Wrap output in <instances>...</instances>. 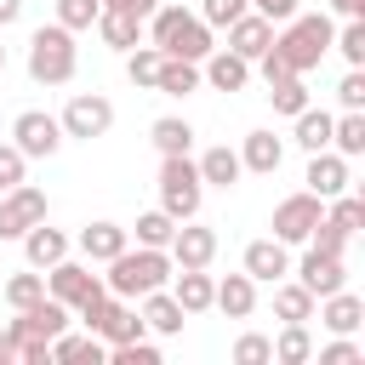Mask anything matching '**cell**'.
Instances as JSON below:
<instances>
[{
    "label": "cell",
    "mask_w": 365,
    "mask_h": 365,
    "mask_svg": "<svg viewBox=\"0 0 365 365\" xmlns=\"http://www.w3.org/2000/svg\"><path fill=\"white\" fill-rule=\"evenodd\" d=\"M171 251H160V245H125L120 257H108V274H103V285L114 291V297H125V302H137L143 291H160L165 279H171Z\"/></svg>",
    "instance_id": "1"
},
{
    "label": "cell",
    "mask_w": 365,
    "mask_h": 365,
    "mask_svg": "<svg viewBox=\"0 0 365 365\" xmlns=\"http://www.w3.org/2000/svg\"><path fill=\"white\" fill-rule=\"evenodd\" d=\"M80 68V46H74V29L63 23H40L29 34V80L34 86H68Z\"/></svg>",
    "instance_id": "2"
},
{
    "label": "cell",
    "mask_w": 365,
    "mask_h": 365,
    "mask_svg": "<svg viewBox=\"0 0 365 365\" xmlns=\"http://www.w3.org/2000/svg\"><path fill=\"white\" fill-rule=\"evenodd\" d=\"M331 34H336V29H331V17H319V11H314V17H302V11H297V17H285V29L274 34V51L285 57V68H291V74H308V68L331 51Z\"/></svg>",
    "instance_id": "3"
},
{
    "label": "cell",
    "mask_w": 365,
    "mask_h": 365,
    "mask_svg": "<svg viewBox=\"0 0 365 365\" xmlns=\"http://www.w3.org/2000/svg\"><path fill=\"white\" fill-rule=\"evenodd\" d=\"M200 200H205L200 165L188 154H160V211L188 222V217H200Z\"/></svg>",
    "instance_id": "4"
},
{
    "label": "cell",
    "mask_w": 365,
    "mask_h": 365,
    "mask_svg": "<svg viewBox=\"0 0 365 365\" xmlns=\"http://www.w3.org/2000/svg\"><path fill=\"white\" fill-rule=\"evenodd\" d=\"M46 297H57V302H68L74 314H86L97 297H108V285H103L86 262H68V257H63V262L46 268Z\"/></svg>",
    "instance_id": "5"
},
{
    "label": "cell",
    "mask_w": 365,
    "mask_h": 365,
    "mask_svg": "<svg viewBox=\"0 0 365 365\" xmlns=\"http://www.w3.org/2000/svg\"><path fill=\"white\" fill-rule=\"evenodd\" d=\"M57 125H63V137H80V143L108 137V125H114V103H108L103 91H74L68 108L57 114Z\"/></svg>",
    "instance_id": "6"
},
{
    "label": "cell",
    "mask_w": 365,
    "mask_h": 365,
    "mask_svg": "<svg viewBox=\"0 0 365 365\" xmlns=\"http://www.w3.org/2000/svg\"><path fill=\"white\" fill-rule=\"evenodd\" d=\"M11 143L23 148V160H51V154L63 148V125H57V114H46V108H23V114L11 120Z\"/></svg>",
    "instance_id": "7"
},
{
    "label": "cell",
    "mask_w": 365,
    "mask_h": 365,
    "mask_svg": "<svg viewBox=\"0 0 365 365\" xmlns=\"http://www.w3.org/2000/svg\"><path fill=\"white\" fill-rule=\"evenodd\" d=\"M325 217V200L319 194H285L279 205H274V240H285V245H308V234H314V222Z\"/></svg>",
    "instance_id": "8"
},
{
    "label": "cell",
    "mask_w": 365,
    "mask_h": 365,
    "mask_svg": "<svg viewBox=\"0 0 365 365\" xmlns=\"http://www.w3.org/2000/svg\"><path fill=\"white\" fill-rule=\"evenodd\" d=\"M40 217H46V194H40V188H29V182L6 188V194H0V245H6V240H23Z\"/></svg>",
    "instance_id": "9"
},
{
    "label": "cell",
    "mask_w": 365,
    "mask_h": 365,
    "mask_svg": "<svg viewBox=\"0 0 365 365\" xmlns=\"http://www.w3.org/2000/svg\"><path fill=\"white\" fill-rule=\"evenodd\" d=\"M57 331H68V302H57V297H40V302L17 308V319H11L17 342H51Z\"/></svg>",
    "instance_id": "10"
},
{
    "label": "cell",
    "mask_w": 365,
    "mask_h": 365,
    "mask_svg": "<svg viewBox=\"0 0 365 365\" xmlns=\"http://www.w3.org/2000/svg\"><path fill=\"white\" fill-rule=\"evenodd\" d=\"M171 262L177 268H211V257H217V228H205V222H177V234H171Z\"/></svg>",
    "instance_id": "11"
},
{
    "label": "cell",
    "mask_w": 365,
    "mask_h": 365,
    "mask_svg": "<svg viewBox=\"0 0 365 365\" xmlns=\"http://www.w3.org/2000/svg\"><path fill=\"white\" fill-rule=\"evenodd\" d=\"M297 279L314 291V297H331V291H342L348 285V262L342 257H331V251H302V262H297Z\"/></svg>",
    "instance_id": "12"
},
{
    "label": "cell",
    "mask_w": 365,
    "mask_h": 365,
    "mask_svg": "<svg viewBox=\"0 0 365 365\" xmlns=\"http://www.w3.org/2000/svg\"><path fill=\"white\" fill-rule=\"evenodd\" d=\"M308 194H319V200H336L342 188H348V160L336 154V148H314L308 154Z\"/></svg>",
    "instance_id": "13"
},
{
    "label": "cell",
    "mask_w": 365,
    "mask_h": 365,
    "mask_svg": "<svg viewBox=\"0 0 365 365\" xmlns=\"http://www.w3.org/2000/svg\"><path fill=\"white\" fill-rule=\"evenodd\" d=\"M245 274L262 279V285L285 279V274H291V245L274 240V234H268V240H251V245H245Z\"/></svg>",
    "instance_id": "14"
},
{
    "label": "cell",
    "mask_w": 365,
    "mask_h": 365,
    "mask_svg": "<svg viewBox=\"0 0 365 365\" xmlns=\"http://www.w3.org/2000/svg\"><path fill=\"white\" fill-rule=\"evenodd\" d=\"M314 308H319L325 331H336V336H354V331L365 325V297H354L348 285H342V291H331V297H319Z\"/></svg>",
    "instance_id": "15"
},
{
    "label": "cell",
    "mask_w": 365,
    "mask_h": 365,
    "mask_svg": "<svg viewBox=\"0 0 365 365\" xmlns=\"http://www.w3.org/2000/svg\"><path fill=\"white\" fill-rule=\"evenodd\" d=\"M268 46H274V23H268V17L245 11V17H234V23H228V51H240L245 63H257Z\"/></svg>",
    "instance_id": "16"
},
{
    "label": "cell",
    "mask_w": 365,
    "mask_h": 365,
    "mask_svg": "<svg viewBox=\"0 0 365 365\" xmlns=\"http://www.w3.org/2000/svg\"><path fill=\"white\" fill-rule=\"evenodd\" d=\"M200 80H211L217 91H245V80H251V63H245L240 51H228V46H211V57L200 63Z\"/></svg>",
    "instance_id": "17"
},
{
    "label": "cell",
    "mask_w": 365,
    "mask_h": 365,
    "mask_svg": "<svg viewBox=\"0 0 365 365\" xmlns=\"http://www.w3.org/2000/svg\"><path fill=\"white\" fill-rule=\"evenodd\" d=\"M171 297H177V308L182 314H205L211 308V291H217V279L205 274V268H171Z\"/></svg>",
    "instance_id": "18"
},
{
    "label": "cell",
    "mask_w": 365,
    "mask_h": 365,
    "mask_svg": "<svg viewBox=\"0 0 365 365\" xmlns=\"http://www.w3.org/2000/svg\"><path fill=\"white\" fill-rule=\"evenodd\" d=\"M211 308H222L228 319H251V308H257V279L240 268V274H222L217 279V291H211Z\"/></svg>",
    "instance_id": "19"
},
{
    "label": "cell",
    "mask_w": 365,
    "mask_h": 365,
    "mask_svg": "<svg viewBox=\"0 0 365 365\" xmlns=\"http://www.w3.org/2000/svg\"><path fill=\"white\" fill-rule=\"evenodd\" d=\"M160 51H165V57H188V63H205V57H211V23H200V17L188 11Z\"/></svg>",
    "instance_id": "20"
},
{
    "label": "cell",
    "mask_w": 365,
    "mask_h": 365,
    "mask_svg": "<svg viewBox=\"0 0 365 365\" xmlns=\"http://www.w3.org/2000/svg\"><path fill=\"white\" fill-rule=\"evenodd\" d=\"M74 245L86 251V262H108V257H120L131 245V228H120V222H86Z\"/></svg>",
    "instance_id": "21"
},
{
    "label": "cell",
    "mask_w": 365,
    "mask_h": 365,
    "mask_svg": "<svg viewBox=\"0 0 365 365\" xmlns=\"http://www.w3.org/2000/svg\"><path fill=\"white\" fill-rule=\"evenodd\" d=\"M23 257H29V268H51V262H63L68 257V234L63 228H46V217L23 234Z\"/></svg>",
    "instance_id": "22"
},
{
    "label": "cell",
    "mask_w": 365,
    "mask_h": 365,
    "mask_svg": "<svg viewBox=\"0 0 365 365\" xmlns=\"http://www.w3.org/2000/svg\"><path fill=\"white\" fill-rule=\"evenodd\" d=\"M314 291L302 285V279H274V314L285 319V325H308L314 319Z\"/></svg>",
    "instance_id": "23"
},
{
    "label": "cell",
    "mask_w": 365,
    "mask_h": 365,
    "mask_svg": "<svg viewBox=\"0 0 365 365\" xmlns=\"http://www.w3.org/2000/svg\"><path fill=\"white\" fill-rule=\"evenodd\" d=\"M279 160H285V143H279L274 131H251V137H245V148H240V165H245V171H257V177H274V171H279Z\"/></svg>",
    "instance_id": "24"
},
{
    "label": "cell",
    "mask_w": 365,
    "mask_h": 365,
    "mask_svg": "<svg viewBox=\"0 0 365 365\" xmlns=\"http://www.w3.org/2000/svg\"><path fill=\"white\" fill-rule=\"evenodd\" d=\"M194 165H200V182H211V188H234V182L245 177V165H240V154H234L228 143L205 148V154H200Z\"/></svg>",
    "instance_id": "25"
},
{
    "label": "cell",
    "mask_w": 365,
    "mask_h": 365,
    "mask_svg": "<svg viewBox=\"0 0 365 365\" xmlns=\"http://www.w3.org/2000/svg\"><path fill=\"white\" fill-rule=\"evenodd\" d=\"M182 319H188V314L177 308V297H171L165 285H160V291H143V325H148V331L177 336V331H182Z\"/></svg>",
    "instance_id": "26"
},
{
    "label": "cell",
    "mask_w": 365,
    "mask_h": 365,
    "mask_svg": "<svg viewBox=\"0 0 365 365\" xmlns=\"http://www.w3.org/2000/svg\"><path fill=\"white\" fill-rule=\"evenodd\" d=\"M91 29H97V34H103V46H114V51H131V46H137V34H143V23H137V17L108 11V6L97 11V23H91Z\"/></svg>",
    "instance_id": "27"
},
{
    "label": "cell",
    "mask_w": 365,
    "mask_h": 365,
    "mask_svg": "<svg viewBox=\"0 0 365 365\" xmlns=\"http://www.w3.org/2000/svg\"><path fill=\"white\" fill-rule=\"evenodd\" d=\"M154 91H165V97H188V91H200V63H188V57H165Z\"/></svg>",
    "instance_id": "28"
},
{
    "label": "cell",
    "mask_w": 365,
    "mask_h": 365,
    "mask_svg": "<svg viewBox=\"0 0 365 365\" xmlns=\"http://www.w3.org/2000/svg\"><path fill=\"white\" fill-rule=\"evenodd\" d=\"M331 148L342 160H359L365 154V108H348L342 120H331Z\"/></svg>",
    "instance_id": "29"
},
{
    "label": "cell",
    "mask_w": 365,
    "mask_h": 365,
    "mask_svg": "<svg viewBox=\"0 0 365 365\" xmlns=\"http://www.w3.org/2000/svg\"><path fill=\"white\" fill-rule=\"evenodd\" d=\"M46 354H51V359H91V365H97V359H108V342H97V331H91V336L57 331V336L46 342Z\"/></svg>",
    "instance_id": "30"
},
{
    "label": "cell",
    "mask_w": 365,
    "mask_h": 365,
    "mask_svg": "<svg viewBox=\"0 0 365 365\" xmlns=\"http://www.w3.org/2000/svg\"><path fill=\"white\" fill-rule=\"evenodd\" d=\"M148 137H154V148H160V154H188V148H194V125H188V120H177V114L154 120V125H148Z\"/></svg>",
    "instance_id": "31"
},
{
    "label": "cell",
    "mask_w": 365,
    "mask_h": 365,
    "mask_svg": "<svg viewBox=\"0 0 365 365\" xmlns=\"http://www.w3.org/2000/svg\"><path fill=\"white\" fill-rule=\"evenodd\" d=\"M291 120H297V143H302L308 154H314V148H331V114H325V108L308 103V108L291 114Z\"/></svg>",
    "instance_id": "32"
},
{
    "label": "cell",
    "mask_w": 365,
    "mask_h": 365,
    "mask_svg": "<svg viewBox=\"0 0 365 365\" xmlns=\"http://www.w3.org/2000/svg\"><path fill=\"white\" fill-rule=\"evenodd\" d=\"M274 342V359L279 365H302V359H314V336H308V325H285L279 336H268Z\"/></svg>",
    "instance_id": "33"
},
{
    "label": "cell",
    "mask_w": 365,
    "mask_h": 365,
    "mask_svg": "<svg viewBox=\"0 0 365 365\" xmlns=\"http://www.w3.org/2000/svg\"><path fill=\"white\" fill-rule=\"evenodd\" d=\"M160 63H165V51H160V46H131V51H125V74H131V86H148V91H154Z\"/></svg>",
    "instance_id": "34"
},
{
    "label": "cell",
    "mask_w": 365,
    "mask_h": 365,
    "mask_svg": "<svg viewBox=\"0 0 365 365\" xmlns=\"http://www.w3.org/2000/svg\"><path fill=\"white\" fill-rule=\"evenodd\" d=\"M325 217H331V222H336L342 234H359V228H365V200L342 188L336 200H325Z\"/></svg>",
    "instance_id": "35"
},
{
    "label": "cell",
    "mask_w": 365,
    "mask_h": 365,
    "mask_svg": "<svg viewBox=\"0 0 365 365\" xmlns=\"http://www.w3.org/2000/svg\"><path fill=\"white\" fill-rule=\"evenodd\" d=\"M331 46L348 57V68H365V17H348V23L331 34Z\"/></svg>",
    "instance_id": "36"
},
{
    "label": "cell",
    "mask_w": 365,
    "mask_h": 365,
    "mask_svg": "<svg viewBox=\"0 0 365 365\" xmlns=\"http://www.w3.org/2000/svg\"><path fill=\"white\" fill-rule=\"evenodd\" d=\"M268 103H274V114H302V108H308V86H302V74L268 86Z\"/></svg>",
    "instance_id": "37"
},
{
    "label": "cell",
    "mask_w": 365,
    "mask_h": 365,
    "mask_svg": "<svg viewBox=\"0 0 365 365\" xmlns=\"http://www.w3.org/2000/svg\"><path fill=\"white\" fill-rule=\"evenodd\" d=\"M171 234H177V217H165V211H143L137 217V245H171Z\"/></svg>",
    "instance_id": "38"
},
{
    "label": "cell",
    "mask_w": 365,
    "mask_h": 365,
    "mask_svg": "<svg viewBox=\"0 0 365 365\" xmlns=\"http://www.w3.org/2000/svg\"><path fill=\"white\" fill-rule=\"evenodd\" d=\"M40 297H46V274H40V268L6 279V302H11V308H29V302H40Z\"/></svg>",
    "instance_id": "39"
},
{
    "label": "cell",
    "mask_w": 365,
    "mask_h": 365,
    "mask_svg": "<svg viewBox=\"0 0 365 365\" xmlns=\"http://www.w3.org/2000/svg\"><path fill=\"white\" fill-rule=\"evenodd\" d=\"M97 11H103V0H57V23H63V29H74V34H80V29H91V23H97Z\"/></svg>",
    "instance_id": "40"
},
{
    "label": "cell",
    "mask_w": 365,
    "mask_h": 365,
    "mask_svg": "<svg viewBox=\"0 0 365 365\" xmlns=\"http://www.w3.org/2000/svg\"><path fill=\"white\" fill-rule=\"evenodd\" d=\"M108 359H114V365H160V348L143 342V336H131V342H114Z\"/></svg>",
    "instance_id": "41"
},
{
    "label": "cell",
    "mask_w": 365,
    "mask_h": 365,
    "mask_svg": "<svg viewBox=\"0 0 365 365\" xmlns=\"http://www.w3.org/2000/svg\"><path fill=\"white\" fill-rule=\"evenodd\" d=\"M268 359H274V342H268V336L245 331V336L234 342V365H268Z\"/></svg>",
    "instance_id": "42"
},
{
    "label": "cell",
    "mask_w": 365,
    "mask_h": 365,
    "mask_svg": "<svg viewBox=\"0 0 365 365\" xmlns=\"http://www.w3.org/2000/svg\"><path fill=\"white\" fill-rule=\"evenodd\" d=\"M251 6L245 0H200V23H211V29H228L234 17H245Z\"/></svg>",
    "instance_id": "43"
},
{
    "label": "cell",
    "mask_w": 365,
    "mask_h": 365,
    "mask_svg": "<svg viewBox=\"0 0 365 365\" xmlns=\"http://www.w3.org/2000/svg\"><path fill=\"white\" fill-rule=\"evenodd\" d=\"M23 171H29L23 148H17V143H0V194H6V188H17V182H23Z\"/></svg>",
    "instance_id": "44"
},
{
    "label": "cell",
    "mask_w": 365,
    "mask_h": 365,
    "mask_svg": "<svg viewBox=\"0 0 365 365\" xmlns=\"http://www.w3.org/2000/svg\"><path fill=\"white\" fill-rule=\"evenodd\" d=\"M319 365H365V348H359V342H348V336H336V342H325V348H319Z\"/></svg>",
    "instance_id": "45"
},
{
    "label": "cell",
    "mask_w": 365,
    "mask_h": 365,
    "mask_svg": "<svg viewBox=\"0 0 365 365\" xmlns=\"http://www.w3.org/2000/svg\"><path fill=\"white\" fill-rule=\"evenodd\" d=\"M336 97H342V108H365V68H348L342 86H336Z\"/></svg>",
    "instance_id": "46"
},
{
    "label": "cell",
    "mask_w": 365,
    "mask_h": 365,
    "mask_svg": "<svg viewBox=\"0 0 365 365\" xmlns=\"http://www.w3.org/2000/svg\"><path fill=\"white\" fill-rule=\"evenodd\" d=\"M257 17H268V23H285V17H297V0H245Z\"/></svg>",
    "instance_id": "47"
},
{
    "label": "cell",
    "mask_w": 365,
    "mask_h": 365,
    "mask_svg": "<svg viewBox=\"0 0 365 365\" xmlns=\"http://www.w3.org/2000/svg\"><path fill=\"white\" fill-rule=\"evenodd\" d=\"M103 6H108V11H125V17H137V23H148L160 0H103Z\"/></svg>",
    "instance_id": "48"
},
{
    "label": "cell",
    "mask_w": 365,
    "mask_h": 365,
    "mask_svg": "<svg viewBox=\"0 0 365 365\" xmlns=\"http://www.w3.org/2000/svg\"><path fill=\"white\" fill-rule=\"evenodd\" d=\"M0 365H23V342L11 336V325L0 331Z\"/></svg>",
    "instance_id": "49"
},
{
    "label": "cell",
    "mask_w": 365,
    "mask_h": 365,
    "mask_svg": "<svg viewBox=\"0 0 365 365\" xmlns=\"http://www.w3.org/2000/svg\"><path fill=\"white\" fill-rule=\"evenodd\" d=\"M23 17V0H0V29H11Z\"/></svg>",
    "instance_id": "50"
},
{
    "label": "cell",
    "mask_w": 365,
    "mask_h": 365,
    "mask_svg": "<svg viewBox=\"0 0 365 365\" xmlns=\"http://www.w3.org/2000/svg\"><path fill=\"white\" fill-rule=\"evenodd\" d=\"M336 6V17H365V0H331Z\"/></svg>",
    "instance_id": "51"
},
{
    "label": "cell",
    "mask_w": 365,
    "mask_h": 365,
    "mask_svg": "<svg viewBox=\"0 0 365 365\" xmlns=\"http://www.w3.org/2000/svg\"><path fill=\"white\" fill-rule=\"evenodd\" d=\"M0 74H6V46H0Z\"/></svg>",
    "instance_id": "52"
}]
</instances>
